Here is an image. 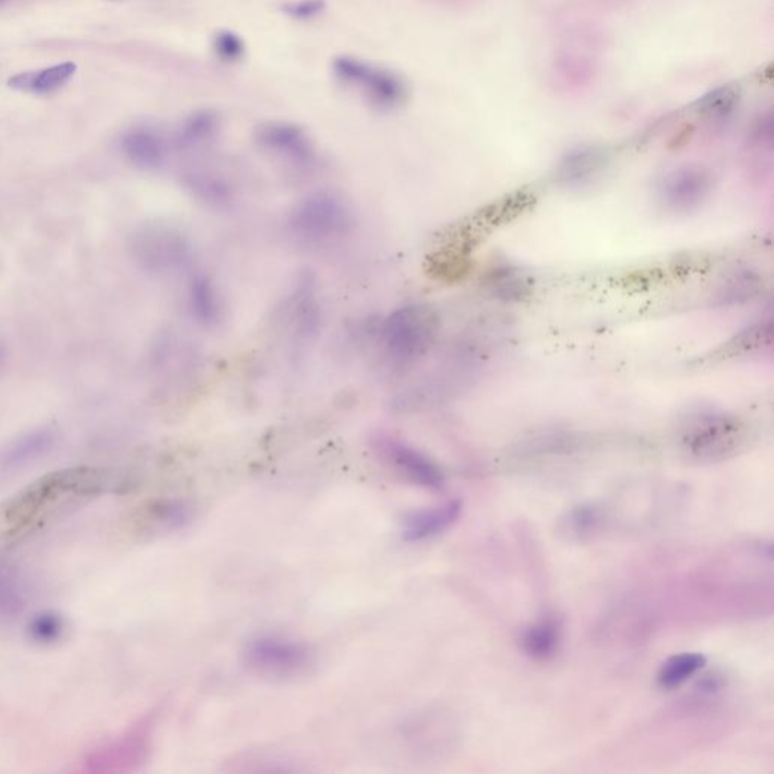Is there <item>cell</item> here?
<instances>
[{
  "instance_id": "obj_20",
  "label": "cell",
  "mask_w": 774,
  "mask_h": 774,
  "mask_svg": "<svg viewBox=\"0 0 774 774\" xmlns=\"http://www.w3.org/2000/svg\"><path fill=\"white\" fill-rule=\"evenodd\" d=\"M743 93L735 84L720 85L700 96L693 103V111L703 120L722 123L729 120L740 106Z\"/></svg>"
},
{
  "instance_id": "obj_23",
  "label": "cell",
  "mask_w": 774,
  "mask_h": 774,
  "mask_svg": "<svg viewBox=\"0 0 774 774\" xmlns=\"http://www.w3.org/2000/svg\"><path fill=\"white\" fill-rule=\"evenodd\" d=\"M705 664L706 658L702 654L685 652V654L675 655L661 666L658 672V684L667 690H672L697 675Z\"/></svg>"
},
{
  "instance_id": "obj_24",
  "label": "cell",
  "mask_w": 774,
  "mask_h": 774,
  "mask_svg": "<svg viewBox=\"0 0 774 774\" xmlns=\"http://www.w3.org/2000/svg\"><path fill=\"white\" fill-rule=\"evenodd\" d=\"M761 279L758 274L750 270L734 271L726 277L725 282L719 286L717 298L722 304H741L755 298L761 289Z\"/></svg>"
},
{
  "instance_id": "obj_5",
  "label": "cell",
  "mask_w": 774,
  "mask_h": 774,
  "mask_svg": "<svg viewBox=\"0 0 774 774\" xmlns=\"http://www.w3.org/2000/svg\"><path fill=\"white\" fill-rule=\"evenodd\" d=\"M292 235L307 244L319 245L350 235L354 214L350 205L332 191H316L304 197L288 217Z\"/></svg>"
},
{
  "instance_id": "obj_31",
  "label": "cell",
  "mask_w": 774,
  "mask_h": 774,
  "mask_svg": "<svg viewBox=\"0 0 774 774\" xmlns=\"http://www.w3.org/2000/svg\"><path fill=\"white\" fill-rule=\"evenodd\" d=\"M499 273H501V276H496L495 274L492 277V282H490L495 292H498V294L505 298H519L524 294L525 288H527L524 280L514 276L513 271L510 270L499 271Z\"/></svg>"
},
{
  "instance_id": "obj_8",
  "label": "cell",
  "mask_w": 774,
  "mask_h": 774,
  "mask_svg": "<svg viewBox=\"0 0 774 774\" xmlns=\"http://www.w3.org/2000/svg\"><path fill=\"white\" fill-rule=\"evenodd\" d=\"M150 722L143 720L121 737L96 747L84 759V770L91 773L127 771L141 764L146 758L150 741Z\"/></svg>"
},
{
  "instance_id": "obj_21",
  "label": "cell",
  "mask_w": 774,
  "mask_h": 774,
  "mask_svg": "<svg viewBox=\"0 0 774 774\" xmlns=\"http://www.w3.org/2000/svg\"><path fill=\"white\" fill-rule=\"evenodd\" d=\"M220 129V115L211 109H202L183 121L177 135V143L182 149H199L212 143L220 134Z\"/></svg>"
},
{
  "instance_id": "obj_18",
  "label": "cell",
  "mask_w": 774,
  "mask_h": 774,
  "mask_svg": "<svg viewBox=\"0 0 774 774\" xmlns=\"http://www.w3.org/2000/svg\"><path fill=\"white\" fill-rule=\"evenodd\" d=\"M185 186L197 200L214 208H226L235 197V189L229 179L214 171H191L185 176Z\"/></svg>"
},
{
  "instance_id": "obj_15",
  "label": "cell",
  "mask_w": 774,
  "mask_h": 774,
  "mask_svg": "<svg viewBox=\"0 0 774 774\" xmlns=\"http://www.w3.org/2000/svg\"><path fill=\"white\" fill-rule=\"evenodd\" d=\"M188 304L191 315L203 327H215L223 318V298L220 289L208 274L192 277L188 289Z\"/></svg>"
},
{
  "instance_id": "obj_9",
  "label": "cell",
  "mask_w": 774,
  "mask_h": 774,
  "mask_svg": "<svg viewBox=\"0 0 774 774\" xmlns=\"http://www.w3.org/2000/svg\"><path fill=\"white\" fill-rule=\"evenodd\" d=\"M254 143L264 152L292 164L306 165L315 159V144L303 127L289 121H267L254 129Z\"/></svg>"
},
{
  "instance_id": "obj_3",
  "label": "cell",
  "mask_w": 774,
  "mask_h": 774,
  "mask_svg": "<svg viewBox=\"0 0 774 774\" xmlns=\"http://www.w3.org/2000/svg\"><path fill=\"white\" fill-rule=\"evenodd\" d=\"M440 332V318L428 304H407L386 316L380 338L395 365L410 366L430 353Z\"/></svg>"
},
{
  "instance_id": "obj_2",
  "label": "cell",
  "mask_w": 774,
  "mask_h": 774,
  "mask_svg": "<svg viewBox=\"0 0 774 774\" xmlns=\"http://www.w3.org/2000/svg\"><path fill=\"white\" fill-rule=\"evenodd\" d=\"M747 437V425L738 416L719 409L693 410L676 428L679 449L697 462L728 459L746 445Z\"/></svg>"
},
{
  "instance_id": "obj_26",
  "label": "cell",
  "mask_w": 774,
  "mask_h": 774,
  "mask_svg": "<svg viewBox=\"0 0 774 774\" xmlns=\"http://www.w3.org/2000/svg\"><path fill=\"white\" fill-rule=\"evenodd\" d=\"M773 336V326L770 319L753 324L749 329L741 332L734 341L726 345V354L728 356H738V354H749L752 351L762 350L765 344H770ZM725 354V356H726Z\"/></svg>"
},
{
  "instance_id": "obj_1",
  "label": "cell",
  "mask_w": 774,
  "mask_h": 774,
  "mask_svg": "<svg viewBox=\"0 0 774 774\" xmlns=\"http://www.w3.org/2000/svg\"><path fill=\"white\" fill-rule=\"evenodd\" d=\"M132 480L112 469H62L38 478L0 502V558L64 511L109 493L131 490Z\"/></svg>"
},
{
  "instance_id": "obj_29",
  "label": "cell",
  "mask_w": 774,
  "mask_h": 774,
  "mask_svg": "<svg viewBox=\"0 0 774 774\" xmlns=\"http://www.w3.org/2000/svg\"><path fill=\"white\" fill-rule=\"evenodd\" d=\"M23 596L19 586L10 576L0 573V614L10 616L22 608Z\"/></svg>"
},
{
  "instance_id": "obj_6",
  "label": "cell",
  "mask_w": 774,
  "mask_h": 774,
  "mask_svg": "<svg viewBox=\"0 0 774 774\" xmlns=\"http://www.w3.org/2000/svg\"><path fill=\"white\" fill-rule=\"evenodd\" d=\"M332 69L342 85L362 94L369 105L381 111L401 108L409 100V84L392 70L374 66L354 56H338Z\"/></svg>"
},
{
  "instance_id": "obj_22",
  "label": "cell",
  "mask_w": 774,
  "mask_h": 774,
  "mask_svg": "<svg viewBox=\"0 0 774 774\" xmlns=\"http://www.w3.org/2000/svg\"><path fill=\"white\" fill-rule=\"evenodd\" d=\"M560 625L554 619H543L525 631L522 644L524 651L536 660L554 657L560 644Z\"/></svg>"
},
{
  "instance_id": "obj_12",
  "label": "cell",
  "mask_w": 774,
  "mask_h": 774,
  "mask_svg": "<svg viewBox=\"0 0 774 774\" xmlns=\"http://www.w3.org/2000/svg\"><path fill=\"white\" fill-rule=\"evenodd\" d=\"M143 251L146 264L158 271L180 270L192 257L191 242L173 227H158L146 233Z\"/></svg>"
},
{
  "instance_id": "obj_30",
  "label": "cell",
  "mask_w": 774,
  "mask_h": 774,
  "mask_svg": "<svg viewBox=\"0 0 774 774\" xmlns=\"http://www.w3.org/2000/svg\"><path fill=\"white\" fill-rule=\"evenodd\" d=\"M326 7V0H294L283 5L282 11L292 19L309 20L324 13Z\"/></svg>"
},
{
  "instance_id": "obj_16",
  "label": "cell",
  "mask_w": 774,
  "mask_h": 774,
  "mask_svg": "<svg viewBox=\"0 0 774 774\" xmlns=\"http://www.w3.org/2000/svg\"><path fill=\"white\" fill-rule=\"evenodd\" d=\"M55 445L52 430H37L14 440L0 454V471L11 472L25 468L29 463L41 459Z\"/></svg>"
},
{
  "instance_id": "obj_7",
  "label": "cell",
  "mask_w": 774,
  "mask_h": 774,
  "mask_svg": "<svg viewBox=\"0 0 774 774\" xmlns=\"http://www.w3.org/2000/svg\"><path fill=\"white\" fill-rule=\"evenodd\" d=\"M713 174L702 165L685 164L667 171L657 185L658 205L669 214L697 211L711 196Z\"/></svg>"
},
{
  "instance_id": "obj_11",
  "label": "cell",
  "mask_w": 774,
  "mask_h": 774,
  "mask_svg": "<svg viewBox=\"0 0 774 774\" xmlns=\"http://www.w3.org/2000/svg\"><path fill=\"white\" fill-rule=\"evenodd\" d=\"M610 152L602 146H581L558 161L554 180L563 188H583L602 176L610 165Z\"/></svg>"
},
{
  "instance_id": "obj_13",
  "label": "cell",
  "mask_w": 774,
  "mask_h": 774,
  "mask_svg": "<svg viewBox=\"0 0 774 774\" xmlns=\"http://www.w3.org/2000/svg\"><path fill=\"white\" fill-rule=\"evenodd\" d=\"M462 510V501L451 499L437 507L413 511L404 519L403 530H401L403 539L406 542H422L439 536L459 521Z\"/></svg>"
},
{
  "instance_id": "obj_14",
  "label": "cell",
  "mask_w": 774,
  "mask_h": 774,
  "mask_svg": "<svg viewBox=\"0 0 774 774\" xmlns=\"http://www.w3.org/2000/svg\"><path fill=\"white\" fill-rule=\"evenodd\" d=\"M124 155L141 170H158L167 158V147L161 135L147 127H135L121 141Z\"/></svg>"
},
{
  "instance_id": "obj_25",
  "label": "cell",
  "mask_w": 774,
  "mask_h": 774,
  "mask_svg": "<svg viewBox=\"0 0 774 774\" xmlns=\"http://www.w3.org/2000/svg\"><path fill=\"white\" fill-rule=\"evenodd\" d=\"M26 631H28L29 640L34 641L38 646H52L59 643L66 635L67 622L56 611H40L29 620Z\"/></svg>"
},
{
  "instance_id": "obj_17",
  "label": "cell",
  "mask_w": 774,
  "mask_h": 774,
  "mask_svg": "<svg viewBox=\"0 0 774 774\" xmlns=\"http://www.w3.org/2000/svg\"><path fill=\"white\" fill-rule=\"evenodd\" d=\"M188 510L177 501H153L141 505L129 519L132 530L149 533L156 530H170L188 521Z\"/></svg>"
},
{
  "instance_id": "obj_19",
  "label": "cell",
  "mask_w": 774,
  "mask_h": 774,
  "mask_svg": "<svg viewBox=\"0 0 774 774\" xmlns=\"http://www.w3.org/2000/svg\"><path fill=\"white\" fill-rule=\"evenodd\" d=\"M78 66L73 62H64L49 69L20 73L10 79L8 85L14 90L31 94H50L64 87L75 76Z\"/></svg>"
},
{
  "instance_id": "obj_27",
  "label": "cell",
  "mask_w": 774,
  "mask_h": 774,
  "mask_svg": "<svg viewBox=\"0 0 774 774\" xmlns=\"http://www.w3.org/2000/svg\"><path fill=\"white\" fill-rule=\"evenodd\" d=\"M601 522V511L596 507H578L569 514L567 530L575 536H587L598 528Z\"/></svg>"
},
{
  "instance_id": "obj_28",
  "label": "cell",
  "mask_w": 774,
  "mask_h": 774,
  "mask_svg": "<svg viewBox=\"0 0 774 774\" xmlns=\"http://www.w3.org/2000/svg\"><path fill=\"white\" fill-rule=\"evenodd\" d=\"M214 50L221 61L238 62L244 58V41L232 31H220L214 37Z\"/></svg>"
},
{
  "instance_id": "obj_4",
  "label": "cell",
  "mask_w": 774,
  "mask_h": 774,
  "mask_svg": "<svg viewBox=\"0 0 774 774\" xmlns=\"http://www.w3.org/2000/svg\"><path fill=\"white\" fill-rule=\"evenodd\" d=\"M242 660L248 672L274 682L298 681L316 667V654L309 644L280 635L248 641Z\"/></svg>"
},
{
  "instance_id": "obj_10",
  "label": "cell",
  "mask_w": 774,
  "mask_h": 774,
  "mask_svg": "<svg viewBox=\"0 0 774 774\" xmlns=\"http://www.w3.org/2000/svg\"><path fill=\"white\" fill-rule=\"evenodd\" d=\"M378 448L387 462L410 483L433 490L442 489L445 484L440 466L419 449L395 439H381Z\"/></svg>"
}]
</instances>
